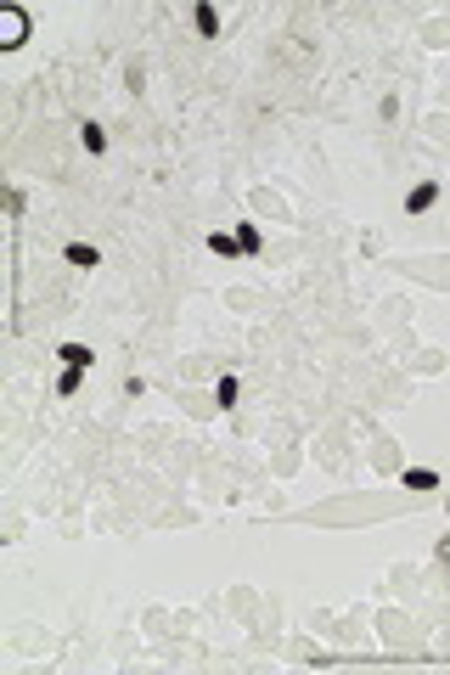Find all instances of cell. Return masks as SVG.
I'll return each instance as SVG.
<instances>
[{
  "instance_id": "obj_1",
  "label": "cell",
  "mask_w": 450,
  "mask_h": 675,
  "mask_svg": "<svg viewBox=\"0 0 450 675\" xmlns=\"http://www.w3.org/2000/svg\"><path fill=\"white\" fill-rule=\"evenodd\" d=\"M433 203H439V186H417V192H411V203H405V208H411V214H428Z\"/></svg>"
},
{
  "instance_id": "obj_2",
  "label": "cell",
  "mask_w": 450,
  "mask_h": 675,
  "mask_svg": "<svg viewBox=\"0 0 450 675\" xmlns=\"http://www.w3.org/2000/svg\"><path fill=\"white\" fill-rule=\"evenodd\" d=\"M62 366H91V349L85 344H62Z\"/></svg>"
},
{
  "instance_id": "obj_3",
  "label": "cell",
  "mask_w": 450,
  "mask_h": 675,
  "mask_svg": "<svg viewBox=\"0 0 450 675\" xmlns=\"http://www.w3.org/2000/svg\"><path fill=\"white\" fill-rule=\"evenodd\" d=\"M405 484H411V490H433V484H439V473H428V468H411V473H405Z\"/></svg>"
},
{
  "instance_id": "obj_4",
  "label": "cell",
  "mask_w": 450,
  "mask_h": 675,
  "mask_svg": "<svg viewBox=\"0 0 450 675\" xmlns=\"http://www.w3.org/2000/svg\"><path fill=\"white\" fill-rule=\"evenodd\" d=\"M68 259L73 265H96V248L91 242H68Z\"/></svg>"
},
{
  "instance_id": "obj_5",
  "label": "cell",
  "mask_w": 450,
  "mask_h": 675,
  "mask_svg": "<svg viewBox=\"0 0 450 675\" xmlns=\"http://www.w3.org/2000/svg\"><path fill=\"white\" fill-rule=\"evenodd\" d=\"M197 28H203V34H220V12H214V6H197Z\"/></svg>"
},
{
  "instance_id": "obj_6",
  "label": "cell",
  "mask_w": 450,
  "mask_h": 675,
  "mask_svg": "<svg viewBox=\"0 0 450 675\" xmlns=\"http://www.w3.org/2000/svg\"><path fill=\"white\" fill-rule=\"evenodd\" d=\"M236 248H242V253H259V231H254V225H236Z\"/></svg>"
},
{
  "instance_id": "obj_7",
  "label": "cell",
  "mask_w": 450,
  "mask_h": 675,
  "mask_svg": "<svg viewBox=\"0 0 450 675\" xmlns=\"http://www.w3.org/2000/svg\"><path fill=\"white\" fill-rule=\"evenodd\" d=\"M79 383H85V366H68V371H62V383H57V389H62V394H73V389H79Z\"/></svg>"
},
{
  "instance_id": "obj_8",
  "label": "cell",
  "mask_w": 450,
  "mask_h": 675,
  "mask_svg": "<svg viewBox=\"0 0 450 675\" xmlns=\"http://www.w3.org/2000/svg\"><path fill=\"white\" fill-rule=\"evenodd\" d=\"M209 248H214V253H242V248H236V237H225V231H214V237H209Z\"/></svg>"
},
{
  "instance_id": "obj_9",
  "label": "cell",
  "mask_w": 450,
  "mask_h": 675,
  "mask_svg": "<svg viewBox=\"0 0 450 675\" xmlns=\"http://www.w3.org/2000/svg\"><path fill=\"white\" fill-rule=\"evenodd\" d=\"M85 147H91V152H102V147H107V136L96 130V124H85Z\"/></svg>"
},
{
  "instance_id": "obj_10",
  "label": "cell",
  "mask_w": 450,
  "mask_h": 675,
  "mask_svg": "<svg viewBox=\"0 0 450 675\" xmlns=\"http://www.w3.org/2000/svg\"><path fill=\"white\" fill-rule=\"evenodd\" d=\"M439 563H450V535H444V540H439Z\"/></svg>"
}]
</instances>
